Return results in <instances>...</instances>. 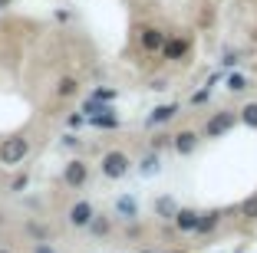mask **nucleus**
<instances>
[{"label": "nucleus", "instance_id": "nucleus-1", "mask_svg": "<svg viewBox=\"0 0 257 253\" xmlns=\"http://www.w3.org/2000/svg\"><path fill=\"white\" fill-rule=\"evenodd\" d=\"M27 155H30V138H23V135H10V138L0 142V164H4V168L23 164Z\"/></svg>", "mask_w": 257, "mask_h": 253}, {"label": "nucleus", "instance_id": "nucleus-2", "mask_svg": "<svg viewBox=\"0 0 257 253\" xmlns=\"http://www.w3.org/2000/svg\"><path fill=\"white\" fill-rule=\"evenodd\" d=\"M234 122H237V112H231V109H221V112H214L211 119L204 122L201 135H204V138H221V135H227L231 128H234Z\"/></svg>", "mask_w": 257, "mask_h": 253}, {"label": "nucleus", "instance_id": "nucleus-3", "mask_svg": "<svg viewBox=\"0 0 257 253\" xmlns=\"http://www.w3.org/2000/svg\"><path fill=\"white\" fill-rule=\"evenodd\" d=\"M99 171H102V178H109V181L125 178L128 174V155L125 151H106L102 161H99Z\"/></svg>", "mask_w": 257, "mask_h": 253}, {"label": "nucleus", "instance_id": "nucleus-4", "mask_svg": "<svg viewBox=\"0 0 257 253\" xmlns=\"http://www.w3.org/2000/svg\"><path fill=\"white\" fill-rule=\"evenodd\" d=\"M86 181H89V164L79 161V158L66 161V168H63V184L73 187V191H79V187H86Z\"/></svg>", "mask_w": 257, "mask_h": 253}, {"label": "nucleus", "instance_id": "nucleus-5", "mask_svg": "<svg viewBox=\"0 0 257 253\" xmlns=\"http://www.w3.org/2000/svg\"><path fill=\"white\" fill-rule=\"evenodd\" d=\"M92 217H96V207H92L89 201H76L73 207H69V214H66V220L73 223L76 230H86L92 223Z\"/></svg>", "mask_w": 257, "mask_h": 253}, {"label": "nucleus", "instance_id": "nucleus-6", "mask_svg": "<svg viewBox=\"0 0 257 253\" xmlns=\"http://www.w3.org/2000/svg\"><path fill=\"white\" fill-rule=\"evenodd\" d=\"M165 40H168V37L159 30V27H142V30H139V43H142L145 53H162Z\"/></svg>", "mask_w": 257, "mask_h": 253}, {"label": "nucleus", "instance_id": "nucleus-7", "mask_svg": "<svg viewBox=\"0 0 257 253\" xmlns=\"http://www.w3.org/2000/svg\"><path fill=\"white\" fill-rule=\"evenodd\" d=\"M175 115H178V102H165V105H155L152 109V115L145 119V125L155 128V125H165V122H172Z\"/></svg>", "mask_w": 257, "mask_h": 253}, {"label": "nucleus", "instance_id": "nucleus-8", "mask_svg": "<svg viewBox=\"0 0 257 253\" xmlns=\"http://www.w3.org/2000/svg\"><path fill=\"white\" fill-rule=\"evenodd\" d=\"M198 217H201L198 210H191V207H178V210H175V217H172V220H175V227H178L182 233H195V227H198Z\"/></svg>", "mask_w": 257, "mask_h": 253}, {"label": "nucleus", "instance_id": "nucleus-9", "mask_svg": "<svg viewBox=\"0 0 257 253\" xmlns=\"http://www.w3.org/2000/svg\"><path fill=\"white\" fill-rule=\"evenodd\" d=\"M185 53H188V40H182V37H168L165 46H162V56H165L168 63H178Z\"/></svg>", "mask_w": 257, "mask_h": 253}, {"label": "nucleus", "instance_id": "nucleus-10", "mask_svg": "<svg viewBox=\"0 0 257 253\" xmlns=\"http://www.w3.org/2000/svg\"><path fill=\"white\" fill-rule=\"evenodd\" d=\"M198 142H201L198 132H188V128H185V132L175 135V151H178V155H191V151L198 148Z\"/></svg>", "mask_w": 257, "mask_h": 253}, {"label": "nucleus", "instance_id": "nucleus-11", "mask_svg": "<svg viewBox=\"0 0 257 253\" xmlns=\"http://www.w3.org/2000/svg\"><path fill=\"white\" fill-rule=\"evenodd\" d=\"M221 223V210H208V214H201L198 217V227H195V233H211L214 227Z\"/></svg>", "mask_w": 257, "mask_h": 253}, {"label": "nucleus", "instance_id": "nucleus-12", "mask_svg": "<svg viewBox=\"0 0 257 253\" xmlns=\"http://www.w3.org/2000/svg\"><path fill=\"white\" fill-rule=\"evenodd\" d=\"M79 92V82L73 79V76H63L60 82H56V96L60 99H69V96H76Z\"/></svg>", "mask_w": 257, "mask_h": 253}, {"label": "nucleus", "instance_id": "nucleus-13", "mask_svg": "<svg viewBox=\"0 0 257 253\" xmlns=\"http://www.w3.org/2000/svg\"><path fill=\"white\" fill-rule=\"evenodd\" d=\"M237 122H244L247 128H257V102H247L241 112H237Z\"/></svg>", "mask_w": 257, "mask_h": 253}, {"label": "nucleus", "instance_id": "nucleus-14", "mask_svg": "<svg viewBox=\"0 0 257 253\" xmlns=\"http://www.w3.org/2000/svg\"><path fill=\"white\" fill-rule=\"evenodd\" d=\"M89 122H92L96 128H119V119H115L112 112H96Z\"/></svg>", "mask_w": 257, "mask_h": 253}, {"label": "nucleus", "instance_id": "nucleus-15", "mask_svg": "<svg viewBox=\"0 0 257 253\" xmlns=\"http://www.w3.org/2000/svg\"><path fill=\"white\" fill-rule=\"evenodd\" d=\"M227 89H231V92H247L250 89V79H247V76H241V73H231V76H227Z\"/></svg>", "mask_w": 257, "mask_h": 253}, {"label": "nucleus", "instance_id": "nucleus-16", "mask_svg": "<svg viewBox=\"0 0 257 253\" xmlns=\"http://www.w3.org/2000/svg\"><path fill=\"white\" fill-rule=\"evenodd\" d=\"M115 210H119L122 217H136L139 214V204L132 201V197H119V201H115Z\"/></svg>", "mask_w": 257, "mask_h": 253}, {"label": "nucleus", "instance_id": "nucleus-17", "mask_svg": "<svg viewBox=\"0 0 257 253\" xmlns=\"http://www.w3.org/2000/svg\"><path fill=\"white\" fill-rule=\"evenodd\" d=\"M241 214H244V217H250V220H257V194H250L247 201L241 204Z\"/></svg>", "mask_w": 257, "mask_h": 253}, {"label": "nucleus", "instance_id": "nucleus-18", "mask_svg": "<svg viewBox=\"0 0 257 253\" xmlns=\"http://www.w3.org/2000/svg\"><path fill=\"white\" fill-rule=\"evenodd\" d=\"M155 210H159L162 217H175V210H178V207H175V201H172V197H162V201L155 204Z\"/></svg>", "mask_w": 257, "mask_h": 253}, {"label": "nucleus", "instance_id": "nucleus-19", "mask_svg": "<svg viewBox=\"0 0 257 253\" xmlns=\"http://www.w3.org/2000/svg\"><path fill=\"white\" fill-rule=\"evenodd\" d=\"M86 230H92V233H109V220H106V217H92V223H89V227H86Z\"/></svg>", "mask_w": 257, "mask_h": 253}, {"label": "nucleus", "instance_id": "nucleus-20", "mask_svg": "<svg viewBox=\"0 0 257 253\" xmlns=\"http://www.w3.org/2000/svg\"><path fill=\"white\" fill-rule=\"evenodd\" d=\"M89 99H96V102H115V89H96Z\"/></svg>", "mask_w": 257, "mask_h": 253}, {"label": "nucleus", "instance_id": "nucleus-21", "mask_svg": "<svg viewBox=\"0 0 257 253\" xmlns=\"http://www.w3.org/2000/svg\"><path fill=\"white\" fill-rule=\"evenodd\" d=\"M159 164H162V161H159V155H149V158L142 161V171H145V174H152V171H159Z\"/></svg>", "mask_w": 257, "mask_h": 253}, {"label": "nucleus", "instance_id": "nucleus-22", "mask_svg": "<svg viewBox=\"0 0 257 253\" xmlns=\"http://www.w3.org/2000/svg\"><path fill=\"white\" fill-rule=\"evenodd\" d=\"M27 184H30V178H27V174H20V178H14V181H10V191H23V187H27Z\"/></svg>", "mask_w": 257, "mask_h": 253}, {"label": "nucleus", "instance_id": "nucleus-23", "mask_svg": "<svg viewBox=\"0 0 257 253\" xmlns=\"http://www.w3.org/2000/svg\"><path fill=\"white\" fill-rule=\"evenodd\" d=\"M208 99H211V89H198L195 96H191V102H195V105H201V102H208Z\"/></svg>", "mask_w": 257, "mask_h": 253}, {"label": "nucleus", "instance_id": "nucleus-24", "mask_svg": "<svg viewBox=\"0 0 257 253\" xmlns=\"http://www.w3.org/2000/svg\"><path fill=\"white\" fill-rule=\"evenodd\" d=\"M83 122H86V115H69V119H66V125H69V128H79Z\"/></svg>", "mask_w": 257, "mask_h": 253}, {"label": "nucleus", "instance_id": "nucleus-25", "mask_svg": "<svg viewBox=\"0 0 257 253\" xmlns=\"http://www.w3.org/2000/svg\"><path fill=\"white\" fill-rule=\"evenodd\" d=\"M33 253H56V250L50 243H37V246H33Z\"/></svg>", "mask_w": 257, "mask_h": 253}, {"label": "nucleus", "instance_id": "nucleus-26", "mask_svg": "<svg viewBox=\"0 0 257 253\" xmlns=\"http://www.w3.org/2000/svg\"><path fill=\"white\" fill-rule=\"evenodd\" d=\"M221 63H224V66H231V63H237V53H231V50H227V53H224V60H221Z\"/></svg>", "mask_w": 257, "mask_h": 253}, {"label": "nucleus", "instance_id": "nucleus-27", "mask_svg": "<svg viewBox=\"0 0 257 253\" xmlns=\"http://www.w3.org/2000/svg\"><path fill=\"white\" fill-rule=\"evenodd\" d=\"M10 4H14V0H0V10H4V7H10Z\"/></svg>", "mask_w": 257, "mask_h": 253}, {"label": "nucleus", "instance_id": "nucleus-28", "mask_svg": "<svg viewBox=\"0 0 257 253\" xmlns=\"http://www.w3.org/2000/svg\"><path fill=\"white\" fill-rule=\"evenodd\" d=\"M0 253H14V250H7V246H0Z\"/></svg>", "mask_w": 257, "mask_h": 253}]
</instances>
